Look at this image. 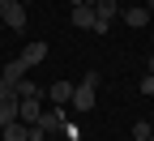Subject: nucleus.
Segmentation results:
<instances>
[{"mask_svg":"<svg viewBox=\"0 0 154 141\" xmlns=\"http://www.w3.org/2000/svg\"><path fill=\"white\" fill-rule=\"evenodd\" d=\"M94 86H99V73H94V69H90V73L82 77V81L73 86V98H69V107H73L77 115H86V111L94 107Z\"/></svg>","mask_w":154,"mask_h":141,"instance_id":"1","label":"nucleus"},{"mask_svg":"<svg viewBox=\"0 0 154 141\" xmlns=\"http://www.w3.org/2000/svg\"><path fill=\"white\" fill-rule=\"evenodd\" d=\"M26 77V60L17 56V60H9L5 69H0V94H13L17 98V81Z\"/></svg>","mask_w":154,"mask_h":141,"instance_id":"2","label":"nucleus"},{"mask_svg":"<svg viewBox=\"0 0 154 141\" xmlns=\"http://www.w3.org/2000/svg\"><path fill=\"white\" fill-rule=\"evenodd\" d=\"M116 17H120V5H116V0H99V5H94V34H107L111 30V22Z\"/></svg>","mask_w":154,"mask_h":141,"instance_id":"3","label":"nucleus"},{"mask_svg":"<svg viewBox=\"0 0 154 141\" xmlns=\"http://www.w3.org/2000/svg\"><path fill=\"white\" fill-rule=\"evenodd\" d=\"M0 22L9 30H26V5L22 0H0Z\"/></svg>","mask_w":154,"mask_h":141,"instance_id":"4","label":"nucleus"},{"mask_svg":"<svg viewBox=\"0 0 154 141\" xmlns=\"http://www.w3.org/2000/svg\"><path fill=\"white\" fill-rule=\"evenodd\" d=\"M64 120H69L64 107H47L43 115H38V128H43V137H60V133H64Z\"/></svg>","mask_w":154,"mask_h":141,"instance_id":"5","label":"nucleus"},{"mask_svg":"<svg viewBox=\"0 0 154 141\" xmlns=\"http://www.w3.org/2000/svg\"><path fill=\"white\" fill-rule=\"evenodd\" d=\"M120 17H124V22H128L133 30H141V26L150 22V17H154V13H150L146 5H120Z\"/></svg>","mask_w":154,"mask_h":141,"instance_id":"6","label":"nucleus"},{"mask_svg":"<svg viewBox=\"0 0 154 141\" xmlns=\"http://www.w3.org/2000/svg\"><path fill=\"white\" fill-rule=\"evenodd\" d=\"M38 115H43V103L38 98H17V120L22 124H38Z\"/></svg>","mask_w":154,"mask_h":141,"instance_id":"7","label":"nucleus"},{"mask_svg":"<svg viewBox=\"0 0 154 141\" xmlns=\"http://www.w3.org/2000/svg\"><path fill=\"white\" fill-rule=\"evenodd\" d=\"M22 60H26V69L43 64V60H47V43H43V38H30V43H26V51H22Z\"/></svg>","mask_w":154,"mask_h":141,"instance_id":"8","label":"nucleus"},{"mask_svg":"<svg viewBox=\"0 0 154 141\" xmlns=\"http://www.w3.org/2000/svg\"><path fill=\"white\" fill-rule=\"evenodd\" d=\"M43 94L51 98V103H56V107H64V103H69V98H73V86H69V81H56V86H47Z\"/></svg>","mask_w":154,"mask_h":141,"instance_id":"9","label":"nucleus"},{"mask_svg":"<svg viewBox=\"0 0 154 141\" xmlns=\"http://www.w3.org/2000/svg\"><path fill=\"white\" fill-rule=\"evenodd\" d=\"M73 26H77V30H90V26H94V9H90V5H73Z\"/></svg>","mask_w":154,"mask_h":141,"instance_id":"10","label":"nucleus"},{"mask_svg":"<svg viewBox=\"0 0 154 141\" xmlns=\"http://www.w3.org/2000/svg\"><path fill=\"white\" fill-rule=\"evenodd\" d=\"M9 120H17V98L13 94H0V128L9 124Z\"/></svg>","mask_w":154,"mask_h":141,"instance_id":"11","label":"nucleus"},{"mask_svg":"<svg viewBox=\"0 0 154 141\" xmlns=\"http://www.w3.org/2000/svg\"><path fill=\"white\" fill-rule=\"evenodd\" d=\"M26 128H30V124H22V120H9V124H5V141H26Z\"/></svg>","mask_w":154,"mask_h":141,"instance_id":"12","label":"nucleus"},{"mask_svg":"<svg viewBox=\"0 0 154 141\" xmlns=\"http://www.w3.org/2000/svg\"><path fill=\"white\" fill-rule=\"evenodd\" d=\"M17 98H43V86H34V81H17Z\"/></svg>","mask_w":154,"mask_h":141,"instance_id":"13","label":"nucleus"},{"mask_svg":"<svg viewBox=\"0 0 154 141\" xmlns=\"http://www.w3.org/2000/svg\"><path fill=\"white\" fill-rule=\"evenodd\" d=\"M150 120H137V124H133V141H150Z\"/></svg>","mask_w":154,"mask_h":141,"instance_id":"14","label":"nucleus"},{"mask_svg":"<svg viewBox=\"0 0 154 141\" xmlns=\"http://www.w3.org/2000/svg\"><path fill=\"white\" fill-rule=\"evenodd\" d=\"M137 90H141V94H146V98H154V77H150V73H146V77H141V86H137Z\"/></svg>","mask_w":154,"mask_h":141,"instance_id":"15","label":"nucleus"},{"mask_svg":"<svg viewBox=\"0 0 154 141\" xmlns=\"http://www.w3.org/2000/svg\"><path fill=\"white\" fill-rule=\"evenodd\" d=\"M69 5H90V9H94V5H99V0H69Z\"/></svg>","mask_w":154,"mask_h":141,"instance_id":"16","label":"nucleus"},{"mask_svg":"<svg viewBox=\"0 0 154 141\" xmlns=\"http://www.w3.org/2000/svg\"><path fill=\"white\" fill-rule=\"evenodd\" d=\"M146 69H150V77H154V56H150V64H146Z\"/></svg>","mask_w":154,"mask_h":141,"instance_id":"17","label":"nucleus"},{"mask_svg":"<svg viewBox=\"0 0 154 141\" xmlns=\"http://www.w3.org/2000/svg\"><path fill=\"white\" fill-rule=\"evenodd\" d=\"M146 9H150V13H154V0H150V5H146Z\"/></svg>","mask_w":154,"mask_h":141,"instance_id":"18","label":"nucleus"},{"mask_svg":"<svg viewBox=\"0 0 154 141\" xmlns=\"http://www.w3.org/2000/svg\"><path fill=\"white\" fill-rule=\"evenodd\" d=\"M22 5H30V0H22Z\"/></svg>","mask_w":154,"mask_h":141,"instance_id":"19","label":"nucleus"},{"mask_svg":"<svg viewBox=\"0 0 154 141\" xmlns=\"http://www.w3.org/2000/svg\"><path fill=\"white\" fill-rule=\"evenodd\" d=\"M150 141H154V133H150Z\"/></svg>","mask_w":154,"mask_h":141,"instance_id":"20","label":"nucleus"}]
</instances>
